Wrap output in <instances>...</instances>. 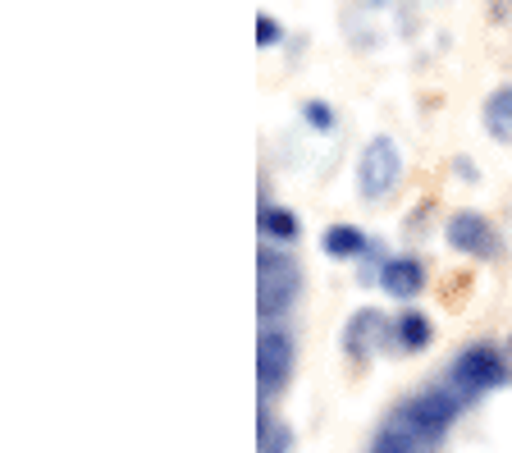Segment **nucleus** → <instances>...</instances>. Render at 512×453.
Segmentation results:
<instances>
[{"label":"nucleus","mask_w":512,"mask_h":453,"mask_svg":"<svg viewBox=\"0 0 512 453\" xmlns=\"http://www.w3.org/2000/svg\"><path fill=\"white\" fill-rule=\"evenodd\" d=\"M320 243H325V252H330V257H352V252H362V248H366V238L357 234L352 225H334L330 234L320 238Z\"/></svg>","instance_id":"obj_11"},{"label":"nucleus","mask_w":512,"mask_h":453,"mask_svg":"<svg viewBox=\"0 0 512 453\" xmlns=\"http://www.w3.org/2000/svg\"><path fill=\"white\" fill-rule=\"evenodd\" d=\"M380 284L389 298H416L421 293V284H426V270H421V261L416 257H394L380 266Z\"/></svg>","instance_id":"obj_7"},{"label":"nucleus","mask_w":512,"mask_h":453,"mask_svg":"<svg viewBox=\"0 0 512 453\" xmlns=\"http://www.w3.org/2000/svg\"><path fill=\"white\" fill-rule=\"evenodd\" d=\"M398 174H403V156H398V147L389 138H375L371 147L362 151V165H357V188H362L366 202H375V197L394 193Z\"/></svg>","instance_id":"obj_4"},{"label":"nucleus","mask_w":512,"mask_h":453,"mask_svg":"<svg viewBox=\"0 0 512 453\" xmlns=\"http://www.w3.org/2000/svg\"><path fill=\"white\" fill-rule=\"evenodd\" d=\"M485 124H490L494 138H512V87L490 97V106H485Z\"/></svg>","instance_id":"obj_10"},{"label":"nucleus","mask_w":512,"mask_h":453,"mask_svg":"<svg viewBox=\"0 0 512 453\" xmlns=\"http://www.w3.org/2000/svg\"><path fill=\"white\" fill-rule=\"evenodd\" d=\"M261 229L275 234V238H293L298 234V216L284 211V206H261Z\"/></svg>","instance_id":"obj_12"},{"label":"nucleus","mask_w":512,"mask_h":453,"mask_svg":"<svg viewBox=\"0 0 512 453\" xmlns=\"http://www.w3.org/2000/svg\"><path fill=\"white\" fill-rule=\"evenodd\" d=\"M394 330H398V348H412V353H421V348L430 344V321L421 312H403L394 321Z\"/></svg>","instance_id":"obj_9"},{"label":"nucleus","mask_w":512,"mask_h":453,"mask_svg":"<svg viewBox=\"0 0 512 453\" xmlns=\"http://www.w3.org/2000/svg\"><path fill=\"white\" fill-rule=\"evenodd\" d=\"M371 453H421L412 440H403L398 431H389V426H380V435H375V444H371Z\"/></svg>","instance_id":"obj_14"},{"label":"nucleus","mask_w":512,"mask_h":453,"mask_svg":"<svg viewBox=\"0 0 512 453\" xmlns=\"http://www.w3.org/2000/svg\"><path fill=\"white\" fill-rule=\"evenodd\" d=\"M311 124H320V129L330 124V115H325V106H311Z\"/></svg>","instance_id":"obj_16"},{"label":"nucleus","mask_w":512,"mask_h":453,"mask_svg":"<svg viewBox=\"0 0 512 453\" xmlns=\"http://www.w3.org/2000/svg\"><path fill=\"white\" fill-rule=\"evenodd\" d=\"M380 330H384V316L380 312H357L348 321V339H343V344H348L352 357H366V353H371V344L380 339Z\"/></svg>","instance_id":"obj_8"},{"label":"nucleus","mask_w":512,"mask_h":453,"mask_svg":"<svg viewBox=\"0 0 512 453\" xmlns=\"http://www.w3.org/2000/svg\"><path fill=\"white\" fill-rule=\"evenodd\" d=\"M261 453H288V426L261 417Z\"/></svg>","instance_id":"obj_13"},{"label":"nucleus","mask_w":512,"mask_h":453,"mask_svg":"<svg viewBox=\"0 0 512 453\" xmlns=\"http://www.w3.org/2000/svg\"><path fill=\"white\" fill-rule=\"evenodd\" d=\"M256 37H261V46H275L279 42V23L270 19V14H261V19H256Z\"/></svg>","instance_id":"obj_15"},{"label":"nucleus","mask_w":512,"mask_h":453,"mask_svg":"<svg viewBox=\"0 0 512 453\" xmlns=\"http://www.w3.org/2000/svg\"><path fill=\"white\" fill-rule=\"evenodd\" d=\"M458 408H462V399L448 385L444 389H426V394L407 399L403 408H394V417L384 421V426H389V431H398L403 440H412L416 449L426 453L430 444L448 431V421L458 417Z\"/></svg>","instance_id":"obj_1"},{"label":"nucleus","mask_w":512,"mask_h":453,"mask_svg":"<svg viewBox=\"0 0 512 453\" xmlns=\"http://www.w3.org/2000/svg\"><path fill=\"white\" fill-rule=\"evenodd\" d=\"M508 380V367H503L499 348L490 344H471L458 353V362H453V371H448V389L458 394L462 403L476 399V394H485V389L503 385Z\"/></svg>","instance_id":"obj_3"},{"label":"nucleus","mask_w":512,"mask_h":453,"mask_svg":"<svg viewBox=\"0 0 512 453\" xmlns=\"http://www.w3.org/2000/svg\"><path fill=\"white\" fill-rule=\"evenodd\" d=\"M298 289H302L298 261L279 248H261V257H256V302H261V316L288 312Z\"/></svg>","instance_id":"obj_2"},{"label":"nucleus","mask_w":512,"mask_h":453,"mask_svg":"<svg viewBox=\"0 0 512 453\" xmlns=\"http://www.w3.org/2000/svg\"><path fill=\"white\" fill-rule=\"evenodd\" d=\"M448 243L458 252H471V257H494V229L485 216H476V211H458V216L448 220Z\"/></svg>","instance_id":"obj_6"},{"label":"nucleus","mask_w":512,"mask_h":453,"mask_svg":"<svg viewBox=\"0 0 512 453\" xmlns=\"http://www.w3.org/2000/svg\"><path fill=\"white\" fill-rule=\"evenodd\" d=\"M293 371V339L288 330H261V344H256V385H261V399L279 394Z\"/></svg>","instance_id":"obj_5"}]
</instances>
